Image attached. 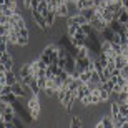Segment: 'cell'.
Segmentation results:
<instances>
[{
    "label": "cell",
    "instance_id": "ba28073f",
    "mask_svg": "<svg viewBox=\"0 0 128 128\" xmlns=\"http://www.w3.org/2000/svg\"><path fill=\"white\" fill-rule=\"evenodd\" d=\"M42 15L45 17V20H47V24H48V28L55 25V18H57V14H55L53 10H47V12H45V14H42Z\"/></svg>",
    "mask_w": 128,
    "mask_h": 128
},
{
    "label": "cell",
    "instance_id": "7402d4cb",
    "mask_svg": "<svg viewBox=\"0 0 128 128\" xmlns=\"http://www.w3.org/2000/svg\"><path fill=\"white\" fill-rule=\"evenodd\" d=\"M37 82H38V86H40V90H45V86H47V76L43 75V76H38L37 78Z\"/></svg>",
    "mask_w": 128,
    "mask_h": 128
},
{
    "label": "cell",
    "instance_id": "ffe728a7",
    "mask_svg": "<svg viewBox=\"0 0 128 128\" xmlns=\"http://www.w3.org/2000/svg\"><path fill=\"white\" fill-rule=\"evenodd\" d=\"M80 30H82V32H83V33H85L86 37L93 33V27H92V25L88 24V22H86V24H83V25H80Z\"/></svg>",
    "mask_w": 128,
    "mask_h": 128
},
{
    "label": "cell",
    "instance_id": "d4e9b609",
    "mask_svg": "<svg viewBox=\"0 0 128 128\" xmlns=\"http://www.w3.org/2000/svg\"><path fill=\"white\" fill-rule=\"evenodd\" d=\"M0 85H7V78H5V72L0 73Z\"/></svg>",
    "mask_w": 128,
    "mask_h": 128
},
{
    "label": "cell",
    "instance_id": "277c9868",
    "mask_svg": "<svg viewBox=\"0 0 128 128\" xmlns=\"http://www.w3.org/2000/svg\"><path fill=\"white\" fill-rule=\"evenodd\" d=\"M17 32H18V47L28 45V38H30L28 27H27V28H22V30H17Z\"/></svg>",
    "mask_w": 128,
    "mask_h": 128
},
{
    "label": "cell",
    "instance_id": "9a60e30c",
    "mask_svg": "<svg viewBox=\"0 0 128 128\" xmlns=\"http://www.w3.org/2000/svg\"><path fill=\"white\" fill-rule=\"evenodd\" d=\"M102 18H103L106 24H110L112 20H115V14H113V12H112L110 8H105V10H103V14H102Z\"/></svg>",
    "mask_w": 128,
    "mask_h": 128
},
{
    "label": "cell",
    "instance_id": "e0dca14e",
    "mask_svg": "<svg viewBox=\"0 0 128 128\" xmlns=\"http://www.w3.org/2000/svg\"><path fill=\"white\" fill-rule=\"evenodd\" d=\"M83 123H82V116L80 115H75L72 116V122H70V128H82Z\"/></svg>",
    "mask_w": 128,
    "mask_h": 128
},
{
    "label": "cell",
    "instance_id": "8fae6325",
    "mask_svg": "<svg viewBox=\"0 0 128 128\" xmlns=\"http://www.w3.org/2000/svg\"><path fill=\"white\" fill-rule=\"evenodd\" d=\"M113 86H115V82L110 78V80L103 82V83L100 85V88H102V90H105V92H108L110 95H112V93H113Z\"/></svg>",
    "mask_w": 128,
    "mask_h": 128
},
{
    "label": "cell",
    "instance_id": "7c38bea8",
    "mask_svg": "<svg viewBox=\"0 0 128 128\" xmlns=\"http://www.w3.org/2000/svg\"><path fill=\"white\" fill-rule=\"evenodd\" d=\"M110 115H112V118H115V116L120 115V103L116 102V100L110 103Z\"/></svg>",
    "mask_w": 128,
    "mask_h": 128
},
{
    "label": "cell",
    "instance_id": "3957f363",
    "mask_svg": "<svg viewBox=\"0 0 128 128\" xmlns=\"http://www.w3.org/2000/svg\"><path fill=\"white\" fill-rule=\"evenodd\" d=\"M0 63L4 65L5 72H12V70H14V66H15V60H14V57H12L10 50H8V52H5L4 55H2V58H0Z\"/></svg>",
    "mask_w": 128,
    "mask_h": 128
},
{
    "label": "cell",
    "instance_id": "5bb4252c",
    "mask_svg": "<svg viewBox=\"0 0 128 128\" xmlns=\"http://www.w3.org/2000/svg\"><path fill=\"white\" fill-rule=\"evenodd\" d=\"M125 65H128V62H126V58L123 57V55H116L115 57V68H118V70H122Z\"/></svg>",
    "mask_w": 128,
    "mask_h": 128
},
{
    "label": "cell",
    "instance_id": "7a4b0ae2",
    "mask_svg": "<svg viewBox=\"0 0 128 128\" xmlns=\"http://www.w3.org/2000/svg\"><path fill=\"white\" fill-rule=\"evenodd\" d=\"M30 14H32V20H33V24L37 25L40 30H43V32H47V27H48V24H47V20H45V17H43L40 12H32L30 10Z\"/></svg>",
    "mask_w": 128,
    "mask_h": 128
},
{
    "label": "cell",
    "instance_id": "8992f818",
    "mask_svg": "<svg viewBox=\"0 0 128 128\" xmlns=\"http://www.w3.org/2000/svg\"><path fill=\"white\" fill-rule=\"evenodd\" d=\"M108 27L113 30L115 33H122V32H125V30H126V27H125L123 24H120L118 20H112V22L108 24Z\"/></svg>",
    "mask_w": 128,
    "mask_h": 128
},
{
    "label": "cell",
    "instance_id": "44dd1931",
    "mask_svg": "<svg viewBox=\"0 0 128 128\" xmlns=\"http://www.w3.org/2000/svg\"><path fill=\"white\" fill-rule=\"evenodd\" d=\"M5 7H8V8L12 10H18V2L17 0H5Z\"/></svg>",
    "mask_w": 128,
    "mask_h": 128
},
{
    "label": "cell",
    "instance_id": "d6a6232c",
    "mask_svg": "<svg viewBox=\"0 0 128 128\" xmlns=\"http://www.w3.org/2000/svg\"><path fill=\"white\" fill-rule=\"evenodd\" d=\"M126 62H128V58H126Z\"/></svg>",
    "mask_w": 128,
    "mask_h": 128
},
{
    "label": "cell",
    "instance_id": "836d02e7",
    "mask_svg": "<svg viewBox=\"0 0 128 128\" xmlns=\"http://www.w3.org/2000/svg\"><path fill=\"white\" fill-rule=\"evenodd\" d=\"M113 128H116V126H113Z\"/></svg>",
    "mask_w": 128,
    "mask_h": 128
},
{
    "label": "cell",
    "instance_id": "9c48e42d",
    "mask_svg": "<svg viewBox=\"0 0 128 128\" xmlns=\"http://www.w3.org/2000/svg\"><path fill=\"white\" fill-rule=\"evenodd\" d=\"M12 93H14L17 98H24V96H25L24 86H22V83H20V82H17L15 85H12Z\"/></svg>",
    "mask_w": 128,
    "mask_h": 128
},
{
    "label": "cell",
    "instance_id": "83f0119b",
    "mask_svg": "<svg viewBox=\"0 0 128 128\" xmlns=\"http://www.w3.org/2000/svg\"><path fill=\"white\" fill-rule=\"evenodd\" d=\"M60 4H70V0H58V5Z\"/></svg>",
    "mask_w": 128,
    "mask_h": 128
},
{
    "label": "cell",
    "instance_id": "ac0fdd59",
    "mask_svg": "<svg viewBox=\"0 0 128 128\" xmlns=\"http://www.w3.org/2000/svg\"><path fill=\"white\" fill-rule=\"evenodd\" d=\"M90 83H93V85H102V75H100L96 70L92 72V76H90Z\"/></svg>",
    "mask_w": 128,
    "mask_h": 128
},
{
    "label": "cell",
    "instance_id": "52a82bcc",
    "mask_svg": "<svg viewBox=\"0 0 128 128\" xmlns=\"http://www.w3.org/2000/svg\"><path fill=\"white\" fill-rule=\"evenodd\" d=\"M18 78L22 80V78H27V76H30V62L28 63H22L20 65V70H18Z\"/></svg>",
    "mask_w": 128,
    "mask_h": 128
},
{
    "label": "cell",
    "instance_id": "1f68e13d",
    "mask_svg": "<svg viewBox=\"0 0 128 128\" xmlns=\"http://www.w3.org/2000/svg\"><path fill=\"white\" fill-rule=\"evenodd\" d=\"M125 118H126V122H128V112H126V113H125Z\"/></svg>",
    "mask_w": 128,
    "mask_h": 128
},
{
    "label": "cell",
    "instance_id": "4dcf8cb0",
    "mask_svg": "<svg viewBox=\"0 0 128 128\" xmlns=\"http://www.w3.org/2000/svg\"><path fill=\"white\" fill-rule=\"evenodd\" d=\"M2 72H5V68H4V65L0 63V73H2Z\"/></svg>",
    "mask_w": 128,
    "mask_h": 128
},
{
    "label": "cell",
    "instance_id": "2e32d148",
    "mask_svg": "<svg viewBox=\"0 0 128 128\" xmlns=\"http://www.w3.org/2000/svg\"><path fill=\"white\" fill-rule=\"evenodd\" d=\"M90 76H92V72H80V73H78V80H80L82 83L88 85V83H90Z\"/></svg>",
    "mask_w": 128,
    "mask_h": 128
},
{
    "label": "cell",
    "instance_id": "d6986e66",
    "mask_svg": "<svg viewBox=\"0 0 128 128\" xmlns=\"http://www.w3.org/2000/svg\"><path fill=\"white\" fill-rule=\"evenodd\" d=\"M38 72H40V68H38L37 60H32V62H30V75L37 78V76H38Z\"/></svg>",
    "mask_w": 128,
    "mask_h": 128
},
{
    "label": "cell",
    "instance_id": "603a6c76",
    "mask_svg": "<svg viewBox=\"0 0 128 128\" xmlns=\"http://www.w3.org/2000/svg\"><path fill=\"white\" fill-rule=\"evenodd\" d=\"M100 100H102V102H108L110 100V93L105 92V90H100Z\"/></svg>",
    "mask_w": 128,
    "mask_h": 128
},
{
    "label": "cell",
    "instance_id": "5b68a950",
    "mask_svg": "<svg viewBox=\"0 0 128 128\" xmlns=\"http://www.w3.org/2000/svg\"><path fill=\"white\" fill-rule=\"evenodd\" d=\"M55 14H57V17H70L72 12H70L68 4H60L57 7V10H55Z\"/></svg>",
    "mask_w": 128,
    "mask_h": 128
},
{
    "label": "cell",
    "instance_id": "f546056e",
    "mask_svg": "<svg viewBox=\"0 0 128 128\" xmlns=\"http://www.w3.org/2000/svg\"><path fill=\"white\" fill-rule=\"evenodd\" d=\"M4 106H5V103H4V102H2V98H0V110L4 108Z\"/></svg>",
    "mask_w": 128,
    "mask_h": 128
},
{
    "label": "cell",
    "instance_id": "cb8c5ba5",
    "mask_svg": "<svg viewBox=\"0 0 128 128\" xmlns=\"http://www.w3.org/2000/svg\"><path fill=\"white\" fill-rule=\"evenodd\" d=\"M38 5H40V0H32V4H30V10H32V12L38 10Z\"/></svg>",
    "mask_w": 128,
    "mask_h": 128
},
{
    "label": "cell",
    "instance_id": "30bf717a",
    "mask_svg": "<svg viewBox=\"0 0 128 128\" xmlns=\"http://www.w3.org/2000/svg\"><path fill=\"white\" fill-rule=\"evenodd\" d=\"M115 20H118L120 24L126 25V24H128V10H126V8H122V10L118 12V14H116Z\"/></svg>",
    "mask_w": 128,
    "mask_h": 128
},
{
    "label": "cell",
    "instance_id": "f1b7e54d",
    "mask_svg": "<svg viewBox=\"0 0 128 128\" xmlns=\"http://www.w3.org/2000/svg\"><path fill=\"white\" fill-rule=\"evenodd\" d=\"M123 8L128 10V0H123Z\"/></svg>",
    "mask_w": 128,
    "mask_h": 128
},
{
    "label": "cell",
    "instance_id": "6da1fadb",
    "mask_svg": "<svg viewBox=\"0 0 128 128\" xmlns=\"http://www.w3.org/2000/svg\"><path fill=\"white\" fill-rule=\"evenodd\" d=\"M40 110H42V103H40L38 95H32L27 102V112L32 116V120H37L40 116Z\"/></svg>",
    "mask_w": 128,
    "mask_h": 128
},
{
    "label": "cell",
    "instance_id": "4fadbf2b",
    "mask_svg": "<svg viewBox=\"0 0 128 128\" xmlns=\"http://www.w3.org/2000/svg\"><path fill=\"white\" fill-rule=\"evenodd\" d=\"M28 86H30V90H32L33 95H38V93H42V90H40V86H38V82H37V78H35V76H33L32 80L28 82Z\"/></svg>",
    "mask_w": 128,
    "mask_h": 128
},
{
    "label": "cell",
    "instance_id": "4316f807",
    "mask_svg": "<svg viewBox=\"0 0 128 128\" xmlns=\"http://www.w3.org/2000/svg\"><path fill=\"white\" fill-rule=\"evenodd\" d=\"M95 128H105V125H103V123H102V120H100L98 123H96V125H95Z\"/></svg>",
    "mask_w": 128,
    "mask_h": 128
},
{
    "label": "cell",
    "instance_id": "484cf974",
    "mask_svg": "<svg viewBox=\"0 0 128 128\" xmlns=\"http://www.w3.org/2000/svg\"><path fill=\"white\" fill-rule=\"evenodd\" d=\"M30 4H32V0H24V7H25V8L30 10Z\"/></svg>",
    "mask_w": 128,
    "mask_h": 128
},
{
    "label": "cell",
    "instance_id": "e575fe53",
    "mask_svg": "<svg viewBox=\"0 0 128 128\" xmlns=\"http://www.w3.org/2000/svg\"><path fill=\"white\" fill-rule=\"evenodd\" d=\"M40 2H42V0H40Z\"/></svg>",
    "mask_w": 128,
    "mask_h": 128
}]
</instances>
